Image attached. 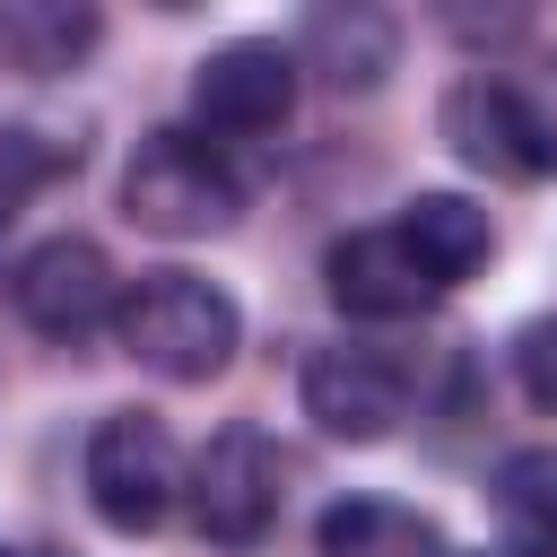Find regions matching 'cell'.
<instances>
[{"mask_svg":"<svg viewBox=\"0 0 557 557\" xmlns=\"http://www.w3.org/2000/svg\"><path fill=\"white\" fill-rule=\"evenodd\" d=\"M113 339L157 374V383H218L244 348V313L218 278L200 270H139L122 287Z\"/></svg>","mask_w":557,"mask_h":557,"instance_id":"obj_1","label":"cell"},{"mask_svg":"<svg viewBox=\"0 0 557 557\" xmlns=\"http://www.w3.org/2000/svg\"><path fill=\"white\" fill-rule=\"evenodd\" d=\"M122 218L165 244H209L244 218V183L200 131H148L122 165Z\"/></svg>","mask_w":557,"mask_h":557,"instance_id":"obj_2","label":"cell"},{"mask_svg":"<svg viewBox=\"0 0 557 557\" xmlns=\"http://www.w3.org/2000/svg\"><path fill=\"white\" fill-rule=\"evenodd\" d=\"M183 505H191V531L209 548H261L278 531V505H287V453L252 426V418H226L191 470H183Z\"/></svg>","mask_w":557,"mask_h":557,"instance_id":"obj_3","label":"cell"},{"mask_svg":"<svg viewBox=\"0 0 557 557\" xmlns=\"http://www.w3.org/2000/svg\"><path fill=\"white\" fill-rule=\"evenodd\" d=\"M87 505L104 531L139 540L183 505V453L157 409H104L87 435Z\"/></svg>","mask_w":557,"mask_h":557,"instance_id":"obj_4","label":"cell"},{"mask_svg":"<svg viewBox=\"0 0 557 557\" xmlns=\"http://www.w3.org/2000/svg\"><path fill=\"white\" fill-rule=\"evenodd\" d=\"M435 122H444V148H453L470 174H496V183H540V174H557V157H548V139H540V113H531V96H522L513 70H461V78L444 87Z\"/></svg>","mask_w":557,"mask_h":557,"instance_id":"obj_5","label":"cell"},{"mask_svg":"<svg viewBox=\"0 0 557 557\" xmlns=\"http://www.w3.org/2000/svg\"><path fill=\"white\" fill-rule=\"evenodd\" d=\"M296 87H305V70H296V52L270 44V35H235V44L200 52V61H191L200 139H270V131H287Z\"/></svg>","mask_w":557,"mask_h":557,"instance_id":"obj_6","label":"cell"},{"mask_svg":"<svg viewBox=\"0 0 557 557\" xmlns=\"http://www.w3.org/2000/svg\"><path fill=\"white\" fill-rule=\"evenodd\" d=\"M9 296H17L26 331H44V339H61V348L96 339V331L122 313V278H113L104 244H87V235H44V244L9 270Z\"/></svg>","mask_w":557,"mask_h":557,"instance_id":"obj_7","label":"cell"},{"mask_svg":"<svg viewBox=\"0 0 557 557\" xmlns=\"http://www.w3.org/2000/svg\"><path fill=\"white\" fill-rule=\"evenodd\" d=\"M305 418L331 435V444H383L400 418H409V366L366 348V339H339V348H313L305 374Z\"/></svg>","mask_w":557,"mask_h":557,"instance_id":"obj_8","label":"cell"},{"mask_svg":"<svg viewBox=\"0 0 557 557\" xmlns=\"http://www.w3.org/2000/svg\"><path fill=\"white\" fill-rule=\"evenodd\" d=\"M322 287H331V305L357 313V322H418V313L444 296V287L426 278V261L409 252L400 226H357V235H339V244L322 252Z\"/></svg>","mask_w":557,"mask_h":557,"instance_id":"obj_9","label":"cell"},{"mask_svg":"<svg viewBox=\"0 0 557 557\" xmlns=\"http://www.w3.org/2000/svg\"><path fill=\"white\" fill-rule=\"evenodd\" d=\"M296 70H313L331 96H374L392 70H400V17L374 9V0H322L305 26H296Z\"/></svg>","mask_w":557,"mask_h":557,"instance_id":"obj_10","label":"cell"},{"mask_svg":"<svg viewBox=\"0 0 557 557\" xmlns=\"http://www.w3.org/2000/svg\"><path fill=\"white\" fill-rule=\"evenodd\" d=\"M104 44V17L87 0H0V61L26 78H61Z\"/></svg>","mask_w":557,"mask_h":557,"instance_id":"obj_11","label":"cell"},{"mask_svg":"<svg viewBox=\"0 0 557 557\" xmlns=\"http://www.w3.org/2000/svg\"><path fill=\"white\" fill-rule=\"evenodd\" d=\"M392 226L409 235V252L426 261L435 287H461V278L487 270V252H496V218H487L479 200H461V191H418Z\"/></svg>","mask_w":557,"mask_h":557,"instance_id":"obj_12","label":"cell"},{"mask_svg":"<svg viewBox=\"0 0 557 557\" xmlns=\"http://www.w3.org/2000/svg\"><path fill=\"white\" fill-rule=\"evenodd\" d=\"M313 548L322 557H444V531H435V513H418L400 496H339V505H322Z\"/></svg>","mask_w":557,"mask_h":557,"instance_id":"obj_13","label":"cell"},{"mask_svg":"<svg viewBox=\"0 0 557 557\" xmlns=\"http://www.w3.org/2000/svg\"><path fill=\"white\" fill-rule=\"evenodd\" d=\"M487 513L513 557H557V444H513L487 479Z\"/></svg>","mask_w":557,"mask_h":557,"instance_id":"obj_14","label":"cell"},{"mask_svg":"<svg viewBox=\"0 0 557 557\" xmlns=\"http://www.w3.org/2000/svg\"><path fill=\"white\" fill-rule=\"evenodd\" d=\"M78 165V139H44V131H26V122H0V226L44 191V183H61Z\"/></svg>","mask_w":557,"mask_h":557,"instance_id":"obj_15","label":"cell"},{"mask_svg":"<svg viewBox=\"0 0 557 557\" xmlns=\"http://www.w3.org/2000/svg\"><path fill=\"white\" fill-rule=\"evenodd\" d=\"M505 366H513V383H522L531 409H557V313H531L505 339Z\"/></svg>","mask_w":557,"mask_h":557,"instance_id":"obj_16","label":"cell"},{"mask_svg":"<svg viewBox=\"0 0 557 557\" xmlns=\"http://www.w3.org/2000/svg\"><path fill=\"white\" fill-rule=\"evenodd\" d=\"M444 557H453V548H444ZM479 557H487V548H479Z\"/></svg>","mask_w":557,"mask_h":557,"instance_id":"obj_17","label":"cell"},{"mask_svg":"<svg viewBox=\"0 0 557 557\" xmlns=\"http://www.w3.org/2000/svg\"><path fill=\"white\" fill-rule=\"evenodd\" d=\"M0 557H17V548H0Z\"/></svg>","mask_w":557,"mask_h":557,"instance_id":"obj_18","label":"cell"}]
</instances>
